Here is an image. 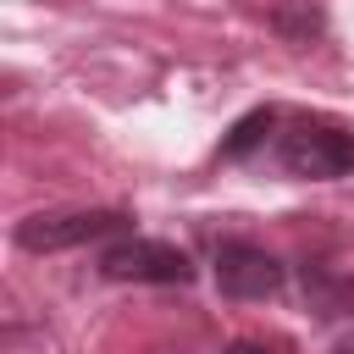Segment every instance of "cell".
Returning a JSON list of instances; mask_svg holds the SVG:
<instances>
[{
    "mask_svg": "<svg viewBox=\"0 0 354 354\" xmlns=\"http://www.w3.org/2000/svg\"><path fill=\"white\" fill-rule=\"evenodd\" d=\"M100 271L111 282H155V288H183L194 282V260L177 249V243H160V238H116L111 249H100Z\"/></svg>",
    "mask_w": 354,
    "mask_h": 354,
    "instance_id": "obj_3",
    "label": "cell"
},
{
    "mask_svg": "<svg viewBox=\"0 0 354 354\" xmlns=\"http://www.w3.org/2000/svg\"><path fill=\"white\" fill-rule=\"evenodd\" d=\"M277 160L288 177H304V183H332V177H348L354 171V133L337 127V122H293L282 138H277Z\"/></svg>",
    "mask_w": 354,
    "mask_h": 354,
    "instance_id": "obj_1",
    "label": "cell"
},
{
    "mask_svg": "<svg viewBox=\"0 0 354 354\" xmlns=\"http://www.w3.org/2000/svg\"><path fill=\"white\" fill-rule=\"evenodd\" d=\"M271 127H277V111H271V105H260V111L238 116V122H232V133L221 138V160H249V155L271 138Z\"/></svg>",
    "mask_w": 354,
    "mask_h": 354,
    "instance_id": "obj_5",
    "label": "cell"
},
{
    "mask_svg": "<svg viewBox=\"0 0 354 354\" xmlns=\"http://www.w3.org/2000/svg\"><path fill=\"white\" fill-rule=\"evenodd\" d=\"M332 354H354V343H337V348H332Z\"/></svg>",
    "mask_w": 354,
    "mask_h": 354,
    "instance_id": "obj_8",
    "label": "cell"
},
{
    "mask_svg": "<svg viewBox=\"0 0 354 354\" xmlns=\"http://www.w3.org/2000/svg\"><path fill=\"white\" fill-rule=\"evenodd\" d=\"M210 260H216V288L227 299H271L288 282L282 260L266 254L260 243H243V238H221Z\"/></svg>",
    "mask_w": 354,
    "mask_h": 354,
    "instance_id": "obj_4",
    "label": "cell"
},
{
    "mask_svg": "<svg viewBox=\"0 0 354 354\" xmlns=\"http://www.w3.org/2000/svg\"><path fill=\"white\" fill-rule=\"evenodd\" d=\"M266 22H271L277 33H288L293 44H310V39L326 28V17H321V11H271Z\"/></svg>",
    "mask_w": 354,
    "mask_h": 354,
    "instance_id": "obj_6",
    "label": "cell"
},
{
    "mask_svg": "<svg viewBox=\"0 0 354 354\" xmlns=\"http://www.w3.org/2000/svg\"><path fill=\"white\" fill-rule=\"evenodd\" d=\"M133 216L127 210H55V216H28L17 221V249L28 254H55V249H83L100 238H127Z\"/></svg>",
    "mask_w": 354,
    "mask_h": 354,
    "instance_id": "obj_2",
    "label": "cell"
},
{
    "mask_svg": "<svg viewBox=\"0 0 354 354\" xmlns=\"http://www.w3.org/2000/svg\"><path fill=\"white\" fill-rule=\"evenodd\" d=\"M221 354H271V348H260V343H227Z\"/></svg>",
    "mask_w": 354,
    "mask_h": 354,
    "instance_id": "obj_7",
    "label": "cell"
}]
</instances>
